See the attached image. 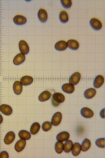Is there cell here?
<instances>
[{"label":"cell","instance_id":"52a82bcc","mask_svg":"<svg viewBox=\"0 0 105 158\" xmlns=\"http://www.w3.org/2000/svg\"><path fill=\"white\" fill-rule=\"evenodd\" d=\"M15 138V135L14 132L10 131L6 135L4 139V142L7 145L11 144Z\"/></svg>","mask_w":105,"mask_h":158},{"label":"cell","instance_id":"4fadbf2b","mask_svg":"<svg viewBox=\"0 0 105 158\" xmlns=\"http://www.w3.org/2000/svg\"><path fill=\"white\" fill-rule=\"evenodd\" d=\"M38 16L39 19L41 22L44 23L47 20L48 14L46 11L44 9H40L38 12Z\"/></svg>","mask_w":105,"mask_h":158},{"label":"cell","instance_id":"6da1fadb","mask_svg":"<svg viewBox=\"0 0 105 158\" xmlns=\"http://www.w3.org/2000/svg\"><path fill=\"white\" fill-rule=\"evenodd\" d=\"M65 100V97L63 94L59 92H55L52 95L51 103L54 106L57 107Z\"/></svg>","mask_w":105,"mask_h":158},{"label":"cell","instance_id":"d6986e66","mask_svg":"<svg viewBox=\"0 0 105 158\" xmlns=\"http://www.w3.org/2000/svg\"><path fill=\"white\" fill-rule=\"evenodd\" d=\"M22 85L20 82L17 81L14 82L13 85V89L15 94L20 95L22 92Z\"/></svg>","mask_w":105,"mask_h":158},{"label":"cell","instance_id":"7402d4cb","mask_svg":"<svg viewBox=\"0 0 105 158\" xmlns=\"http://www.w3.org/2000/svg\"><path fill=\"white\" fill-rule=\"evenodd\" d=\"M72 149L71 152L72 154L75 156L78 155L81 151V146L78 142H75L74 144Z\"/></svg>","mask_w":105,"mask_h":158},{"label":"cell","instance_id":"4316f807","mask_svg":"<svg viewBox=\"0 0 105 158\" xmlns=\"http://www.w3.org/2000/svg\"><path fill=\"white\" fill-rule=\"evenodd\" d=\"M73 145V142L71 140H67L65 143L63 147L64 152L67 153L70 152L71 150Z\"/></svg>","mask_w":105,"mask_h":158},{"label":"cell","instance_id":"9a60e30c","mask_svg":"<svg viewBox=\"0 0 105 158\" xmlns=\"http://www.w3.org/2000/svg\"><path fill=\"white\" fill-rule=\"evenodd\" d=\"M55 48L58 51H63L67 48V42L65 41L61 40L57 42L55 45Z\"/></svg>","mask_w":105,"mask_h":158},{"label":"cell","instance_id":"5bb4252c","mask_svg":"<svg viewBox=\"0 0 105 158\" xmlns=\"http://www.w3.org/2000/svg\"><path fill=\"white\" fill-rule=\"evenodd\" d=\"M70 134L68 132L64 131L61 132L57 135V140L61 142H64L67 140L70 137Z\"/></svg>","mask_w":105,"mask_h":158},{"label":"cell","instance_id":"d6a6232c","mask_svg":"<svg viewBox=\"0 0 105 158\" xmlns=\"http://www.w3.org/2000/svg\"><path fill=\"white\" fill-rule=\"evenodd\" d=\"M104 108L100 112V115L102 118H104Z\"/></svg>","mask_w":105,"mask_h":158},{"label":"cell","instance_id":"83f0119b","mask_svg":"<svg viewBox=\"0 0 105 158\" xmlns=\"http://www.w3.org/2000/svg\"><path fill=\"white\" fill-rule=\"evenodd\" d=\"M64 144L61 141H57L56 142L55 145L56 152L58 154L61 153L63 150Z\"/></svg>","mask_w":105,"mask_h":158},{"label":"cell","instance_id":"e0dca14e","mask_svg":"<svg viewBox=\"0 0 105 158\" xmlns=\"http://www.w3.org/2000/svg\"><path fill=\"white\" fill-rule=\"evenodd\" d=\"M96 91L93 88H90L86 90L84 93V96L85 98L90 99L93 98L96 95Z\"/></svg>","mask_w":105,"mask_h":158},{"label":"cell","instance_id":"836d02e7","mask_svg":"<svg viewBox=\"0 0 105 158\" xmlns=\"http://www.w3.org/2000/svg\"><path fill=\"white\" fill-rule=\"evenodd\" d=\"M3 121V118L2 116L0 114V124H1Z\"/></svg>","mask_w":105,"mask_h":158},{"label":"cell","instance_id":"30bf717a","mask_svg":"<svg viewBox=\"0 0 105 158\" xmlns=\"http://www.w3.org/2000/svg\"><path fill=\"white\" fill-rule=\"evenodd\" d=\"M104 78L101 75H99L96 77L93 82V85L96 88H99L101 87L104 82Z\"/></svg>","mask_w":105,"mask_h":158},{"label":"cell","instance_id":"f546056e","mask_svg":"<svg viewBox=\"0 0 105 158\" xmlns=\"http://www.w3.org/2000/svg\"><path fill=\"white\" fill-rule=\"evenodd\" d=\"M60 2L62 6L66 9L70 8L72 5L71 0H61Z\"/></svg>","mask_w":105,"mask_h":158},{"label":"cell","instance_id":"484cf974","mask_svg":"<svg viewBox=\"0 0 105 158\" xmlns=\"http://www.w3.org/2000/svg\"><path fill=\"white\" fill-rule=\"evenodd\" d=\"M59 18L60 21L62 23H65L69 20L68 15L65 11H61L60 13Z\"/></svg>","mask_w":105,"mask_h":158},{"label":"cell","instance_id":"d4e9b609","mask_svg":"<svg viewBox=\"0 0 105 158\" xmlns=\"http://www.w3.org/2000/svg\"><path fill=\"white\" fill-rule=\"evenodd\" d=\"M40 127L39 124L37 122L34 123L31 125L30 128V131L32 135H35L39 132Z\"/></svg>","mask_w":105,"mask_h":158},{"label":"cell","instance_id":"7c38bea8","mask_svg":"<svg viewBox=\"0 0 105 158\" xmlns=\"http://www.w3.org/2000/svg\"><path fill=\"white\" fill-rule=\"evenodd\" d=\"M0 111L6 115H10L13 112L12 107L9 105L5 104L1 105Z\"/></svg>","mask_w":105,"mask_h":158},{"label":"cell","instance_id":"8fae6325","mask_svg":"<svg viewBox=\"0 0 105 158\" xmlns=\"http://www.w3.org/2000/svg\"><path fill=\"white\" fill-rule=\"evenodd\" d=\"M26 143V141L25 140L21 139L18 140L16 142L14 146L15 150L18 152L22 151L24 149Z\"/></svg>","mask_w":105,"mask_h":158},{"label":"cell","instance_id":"4dcf8cb0","mask_svg":"<svg viewBox=\"0 0 105 158\" xmlns=\"http://www.w3.org/2000/svg\"><path fill=\"white\" fill-rule=\"evenodd\" d=\"M104 142L105 139L103 138L98 139L95 141V144L97 146L101 148H104Z\"/></svg>","mask_w":105,"mask_h":158},{"label":"cell","instance_id":"cb8c5ba5","mask_svg":"<svg viewBox=\"0 0 105 158\" xmlns=\"http://www.w3.org/2000/svg\"><path fill=\"white\" fill-rule=\"evenodd\" d=\"M91 144V143L89 140L87 138L84 139L81 145L82 151L84 152L87 151L90 148Z\"/></svg>","mask_w":105,"mask_h":158},{"label":"cell","instance_id":"8992f818","mask_svg":"<svg viewBox=\"0 0 105 158\" xmlns=\"http://www.w3.org/2000/svg\"><path fill=\"white\" fill-rule=\"evenodd\" d=\"M80 113L83 117L87 118H91L94 115L93 111L87 107L82 108L81 110Z\"/></svg>","mask_w":105,"mask_h":158},{"label":"cell","instance_id":"2e32d148","mask_svg":"<svg viewBox=\"0 0 105 158\" xmlns=\"http://www.w3.org/2000/svg\"><path fill=\"white\" fill-rule=\"evenodd\" d=\"M61 89L64 92L69 94L72 93L75 89L74 86L70 83L64 84L61 87Z\"/></svg>","mask_w":105,"mask_h":158},{"label":"cell","instance_id":"9c48e42d","mask_svg":"<svg viewBox=\"0 0 105 158\" xmlns=\"http://www.w3.org/2000/svg\"><path fill=\"white\" fill-rule=\"evenodd\" d=\"M25 57L24 55L22 53L17 54L14 57L13 61L14 64L18 65L23 63L25 61Z\"/></svg>","mask_w":105,"mask_h":158},{"label":"cell","instance_id":"3957f363","mask_svg":"<svg viewBox=\"0 0 105 158\" xmlns=\"http://www.w3.org/2000/svg\"><path fill=\"white\" fill-rule=\"evenodd\" d=\"M19 47L20 52L24 55L28 54L29 52V46L27 42L24 40H21L19 42Z\"/></svg>","mask_w":105,"mask_h":158},{"label":"cell","instance_id":"5b68a950","mask_svg":"<svg viewBox=\"0 0 105 158\" xmlns=\"http://www.w3.org/2000/svg\"><path fill=\"white\" fill-rule=\"evenodd\" d=\"M81 75L80 72H77L73 73L69 79V83L73 85H77L80 81Z\"/></svg>","mask_w":105,"mask_h":158},{"label":"cell","instance_id":"7a4b0ae2","mask_svg":"<svg viewBox=\"0 0 105 158\" xmlns=\"http://www.w3.org/2000/svg\"><path fill=\"white\" fill-rule=\"evenodd\" d=\"M90 24L91 27L96 31L100 30L102 26L101 22L99 19L96 18H92L90 21Z\"/></svg>","mask_w":105,"mask_h":158},{"label":"cell","instance_id":"44dd1931","mask_svg":"<svg viewBox=\"0 0 105 158\" xmlns=\"http://www.w3.org/2000/svg\"><path fill=\"white\" fill-rule=\"evenodd\" d=\"M33 78L29 76H25L22 77L20 79V82L22 85L27 86L30 85L33 82Z\"/></svg>","mask_w":105,"mask_h":158},{"label":"cell","instance_id":"ba28073f","mask_svg":"<svg viewBox=\"0 0 105 158\" xmlns=\"http://www.w3.org/2000/svg\"><path fill=\"white\" fill-rule=\"evenodd\" d=\"M13 21L16 24L20 25L25 23L27 20L26 18L24 16L20 15H17L14 17Z\"/></svg>","mask_w":105,"mask_h":158},{"label":"cell","instance_id":"277c9868","mask_svg":"<svg viewBox=\"0 0 105 158\" xmlns=\"http://www.w3.org/2000/svg\"><path fill=\"white\" fill-rule=\"evenodd\" d=\"M62 117V114L60 112H58L55 113L52 117L51 123L54 126L58 125L61 122Z\"/></svg>","mask_w":105,"mask_h":158},{"label":"cell","instance_id":"ac0fdd59","mask_svg":"<svg viewBox=\"0 0 105 158\" xmlns=\"http://www.w3.org/2000/svg\"><path fill=\"white\" fill-rule=\"evenodd\" d=\"M67 46L70 49L76 50L78 49L79 46V42L77 40L74 39L68 40L67 42Z\"/></svg>","mask_w":105,"mask_h":158},{"label":"cell","instance_id":"f1b7e54d","mask_svg":"<svg viewBox=\"0 0 105 158\" xmlns=\"http://www.w3.org/2000/svg\"><path fill=\"white\" fill-rule=\"evenodd\" d=\"M52 127L51 123L49 121L44 122L42 125V129L45 131H47L51 129Z\"/></svg>","mask_w":105,"mask_h":158},{"label":"cell","instance_id":"ffe728a7","mask_svg":"<svg viewBox=\"0 0 105 158\" xmlns=\"http://www.w3.org/2000/svg\"><path fill=\"white\" fill-rule=\"evenodd\" d=\"M51 95L50 92L45 90L41 93L38 97V100L41 102H44L49 100Z\"/></svg>","mask_w":105,"mask_h":158},{"label":"cell","instance_id":"603a6c76","mask_svg":"<svg viewBox=\"0 0 105 158\" xmlns=\"http://www.w3.org/2000/svg\"><path fill=\"white\" fill-rule=\"evenodd\" d=\"M18 136L21 139L25 140H29L31 138V135L30 133L26 130H20L19 132Z\"/></svg>","mask_w":105,"mask_h":158},{"label":"cell","instance_id":"1f68e13d","mask_svg":"<svg viewBox=\"0 0 105 158\" xmlns=\"http://www.w3.org/2000/svg\"><path fill=\"white\" fill-rule=\"evenodd\" d=\"M9 155L8 152L5 151H2L0 153V158H8Z\"/></svg>","mask_w":105,"mask_h":158}]
</instances>
